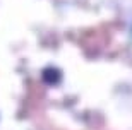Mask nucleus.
I'll return each mask as SVG.
<instances>
[{"instance_id": "obj_1", "label": "nucleus", "mask_w": 132, "mask_h": 130, "mask_svg": "<svg viewBox=\"0 0 132 130\" xmlns=\"http://www.w3.org/2000/svg\"><path fill=\"white\" fill-rule=\"evenodd\" d=\"M41 77H43V81L46 82V84H50V86H55V84H59V82H60V79H62V74H60L59 68L48 67V68H45V70H43Z\"/></svg>"}]
</instances>
